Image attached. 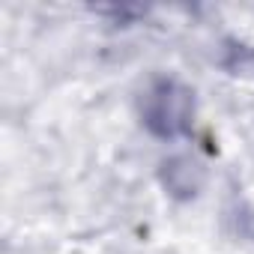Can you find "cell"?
<instances>
[{"instance_id":"1","label":"cell","mask_w":254,"mask_h":254,"mask_svg":"<svg viewBox=\"0 0 254 254\" xmlns=\"http://www.w3.org/2000/svg\"><path fill=\"white\" fill-rule=\"evenodd\" d=\"M141 120L147 132L162 141L186 138L194 123V90L171 75L150 81L141 99Z\"/></svg>"},{"instance_id":"2","label":"cell","mask_w":254,"mask_h":254,"mask_svg":"<svg viewBox=\"0 0 254 254\" xmlns=\"http://www.w3.org/2000/svg\"><path fill=\"white\" fill-rule=\"evenodd\" d=\"M162 183H165V189H168L171 197L189 200V197H194V194L200 191V186H203V171H200L197 162L177 156V159H168V162L162 165Z\"/></svg>"},{"instance_id":"3","label":"cell","mask_w":254,"mask_h":254,"mask_svg":"<svg viewBox=\"0 0 254 254\" xmlns=\"http://www.w3.org/2000/svg\"><path fill=\"white\" fill-rule=\"evenodd\" d=\"M230 54H233L236 60H227V69H233L236 75H239V72H254V48L239 45V48H230Z\"/></svg>"}]
</instances>
